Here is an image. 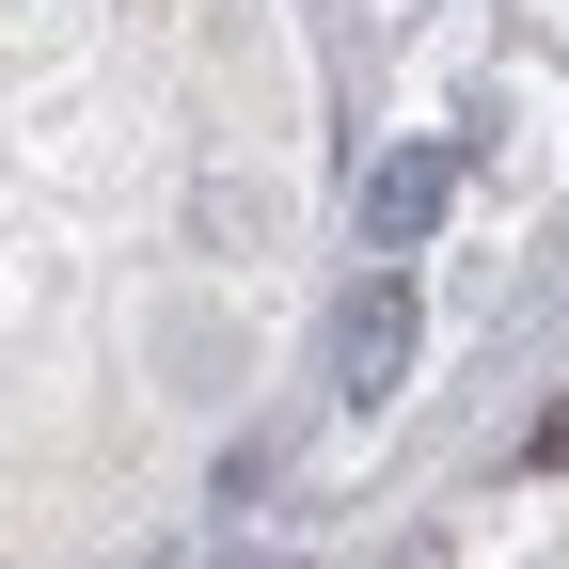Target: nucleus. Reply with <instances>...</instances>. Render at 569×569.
<instances>
[{"instance_id": "1", "label": "nucleus", "mask_w": 569, "mask_h": 569, "mask_svg": "<svg viewBox=\"0 0 569 569\" xmlns=\"http://www.w3.org/2000/svg\"><path fill=\"white\" fill-rule=\"evenodd\" d=\"M459 206V142H396V159H365V253H427Z\"/></svg>"}, {"instance_id": "2", "label": "nucleus", "mask_w": 569, "mask_h": 569, "mask_svg": "<svg viewBox=\"0 0 569 569\" xmlns=\"http://www.w3.org/2000/svg\"><path fill=\"white\" fill-rule=\"evenodd\" d=\"M396 380H411V284L380 269V284H348V317H332V396L380 411Z\"/></svg>"}]
</instances>
